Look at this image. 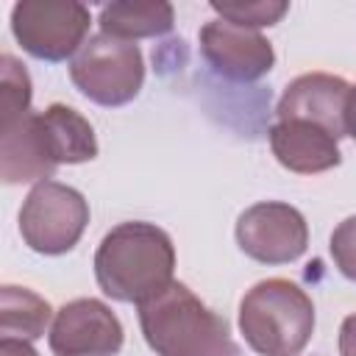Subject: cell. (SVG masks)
I'll return each instance as SVG.
<instances>
[{
	"label": "cell",
	"mask_w": 356,
	"mask_h": 356,
	"mask_svg": "<svg viewBox=\"0 0 356 356\" xmlns=\"http://www.w3.org/2000/svg\"><path fill=\"white\" fill-rule=\"evenodd\" d=\"M175 250L170 236L150 222H122L108 231L95 253L100 289L122 303H145L172 284Z\"/></svg>",
	"instance_id": "obj_1"
},
{
	"label": "cell",
	"mask_w": 356,
	"mask_h": 356,
	"mask_svg": "<svg viewBox=\"0 0 356 356\" xmlns=\"http://www.w3.org/2000/svg\"><path fill=\"white\" fill-rule=\"evenodd\" d=\"M139 325L159 356H239L228 320L178 281L139 303Z\"/></svg>",
	"instance_id": "obj_2"
},
{
	"label": "cell",
	"mask_w": 356,
	"mask_h": 356,
	"mask_svg": "<svg viewBox=\"0 0 356 356\" xmlns=\"http://www.w3.org/2000/svg\"><path fill=\"white\" fill-rule=\"evenodd\" d=\"M239 328L261 356H298L314 331L312 298L286 278L259 281L239 303Z\"/></svg>",
	"instance_id": "obj_3"
},
{
	"label": "cell",
	"mask_w": 356,
	"mask_h": 356,
	"mask_svg": "<svg viewBox=\"0 0 356 356\" xmlns=\"http://www.w3.org/2000/svg\"><path fill=\"white\" fill-rule=\"evenodd\" d=\"M70 78L89 100L100 106H122L142 89V53L128 39L97 33L72 58Z\"/></svg>",
	"instance_id": "obj_4"
},
{
	"label": "cell",
	"mask_w": 356,
	"mask_h": 356,
	"mask_svg": "<svg viewBox=\"0 0 356 356\" xmlns=\"http://www.w3.org/2000/svg\"><path fill=\"white\" fill-rule=\"evenodd\" d=\"M86 222H89V206L83 195L56 181L36 184L19 211L22 239L28 242V248L47 256L72 250Z\"/></svg>",
	"instance_id": "obj_5"
},
{
	"label": "cell",
	"mask_w": 356,
	"mask_h": 356,
	"mask_svg": "<svg viewBox=\"0 0 356 356\" xmlns=\"http://www.w3.org/2000/svg\"><path fill=\"white\" fill-rule=\"evenodd\" d=\"M11 28L22 50L44 61H61L81 47L89 31V8L81 3L25 0L14 6Z\"/></svg>",
	"instance_id": "obj_6"
},
{
	"label": "cell",
	"mask_w": 356,
	"mask_h": 356,
	"mask_svg": "<svg viewBox=\"0 0 356 356\" xmlns=\"http://www.w3.org/2000/svg\"><path fill=\"white\" fill-rule=\"evenodd\" d=\"M236 242L256 261L286 264L306 250L309 228L298 209L267 200L242 211L236 222Z\"/></svg>",
	"instance_id": "obj_7"
},
{
	"label": "cell",
	"mask_w": 356,
	"mask_h": 356,
	"mask_svg": "<svg viewBox=\"0 0 356 356\" xmlns=\"http://www.w3.org/2000/svg\"><path fill=\"white\" fill-rule=\"evenodd\" d=\"M122 348V325L95 298H81L56 314L50 328L53 356H111Z\"/></svg>",
	"instance_id": "obj_8"
},
{
	"label": "cell",
	"mask_w": 356,
	"mask_h": 356,
	"mask_svg": "<svg viewBox=\"0 0 356 356\" xmlns=\"http://www.w3.org/2000/svg\"><path fill=\"white\" fill-rule=\"evenodd\" d=\"M200 53L203 58L228 81H256L273 67L270 42L250 31L239 28L228 19H214L200 28Z\"/></svg>",
	"instance_id": "obj_9"
},
{
	"label": "cell",
	"mask_w": 356,
	"mask_h": 356,
	"mask_svg": "<svg viewBox=\"0 0 356 356\" xmlns=\"http://www.w3.org/2000/svg\"><path fill=\"white\" fill-rule=\"evenodd\" d=\"M350 86L325 72H309L295 78L278 103V120H303L323 131H328L334 139L348 136L345 128V106H348Z\"/></svg>",
	"instance_id": "obj_10"
},
{
	"label": "cell",
	"mask_w": 356,
	"mask_h": 356,
	"mask_svg": "<svg viewBox=\"0 0 356 356\" xmlns=\"http://www.w3.org/2000/svg\"><path fill=\"white\" fill-rule=\"evenodd\" d=\"M3 131V181L19 184L33 178H50L58 167L53 147L47 142L39 114H22L19 120L0 128Z\"/></svg>",
	"instance_id": "obj_11"
},
{
	"label": "cell",
	"mask_w": 356,
	"mask_h": 356,
	"mask_svg": "<svg viewBox=\"0 0 356 356\" xmlns=\"http://www.w3.org/2000/svg\"><path fill=\"white\" fill-rule=\"evenodd\" d=\"M270 147L275 159L292 170V172H323L339 164V147L337 139L303 120H278L270 128Z\"/></svg>",
	"instance_id": "obj_12"
},
{
	"label": "cell",
	"mask_w": 356,
	"mask_h": 356,
	"mask_svg": "<svg viewBox=\"0 0 356 356\" xmlns=\"http://www.w3.org/2000/svg\"><path fill=\"white\" fill-rule=\"evenodd\" d=\"M39 120L44 125L47 142L58 164H81L97 156L95 131L75 108L53 103L44 111H39Z\"/></svg>",
	"instance_id": "obj_13"
},
{
	"label": "cell",
	"mask_w": 356,
	"mask_h": 356,
	"mask_svg": "<svg viewBox=\"0 0 356 356\" xmlns=\"http://www.w3.org/2000/svg\"><path fill=\"white\" fill-rule=\"evenodd\" d=\"M100 28L117 39L159 36L172 28L170 3H111L100 11Z\"/></svg>",
	"instance_id": "obj_14"
},
{
	"label": "cell",
	"mask_w": 356,
	"mask_h": 356,
	"mask_svg": "<svg viewBox=\"0 0 356 356\" xmlns=\"http://www.w3.org/2000/svg\"><path fill=\"white\" fill-rule=\"evenodd\" d=\"M0 331L3 339H36L44 334L50 320V306L39 295L25 286H3V306H0Z\"/></svg>",
	"instance_id": "obj_15"
},
{
	"label": "cell",
	"mask_w": 356,
	"mask_h": 356,
	"mask_svg": "<svg viewBox=\"0 0 356 356\" xmlns=\"http://www.w3.org/2000/svg\"><path fill=\"white\" fill-rule=\"evenodd\" d=\"M3 64V111H0V125H8L14 120H19L22 114H28V103H31V81H28V72L17 64V58L11 56H3L0 58Z\"/></svg>",
	"instance_id": "obj_16"
},
{
	"label": "cell",
	"mask_w": 356,
	"mask_h": 356,
	"mask_svg": "<svg viewBox=\"0 0 356 356\" xmlns=\"http://www.w3.org/2000/svg\"><path fill=\"white\" fill-rule=\"evenodd\" d=\"M220 19H228L239 28H261L273 25L286 14V3H211Z\"/></svg>",
	"instance_id": "obj_17"
},
{
	"label": "cell",
	"mask_w": 356,
	"mask_h": 356,
	"mask_svg": "<svg viewBox=\"0 0 356 356\" xmlns=\"http://www.w3.org/2000/svg\"><path fill=\"white\" fill-rule=\"evenodd\" d=\"M331 256L339 267V273L350 281H356V214L342 220L331 234Z\"/></svg>",
	"instance_id": "obj_18"
},
{
	"label": "cell",
	"mask_w": 356,
	"mask_h": 356,
	"mask_svg": "<svg viewBox=\"0 0 356 356\" xmlns=\"http://www.w3.org/2000/svg\"><path fill=\"white\" fill-rule=\"evenodd\" d=\"M339 356H356V314L345 317L339 328Z\"/></svg>",
	"instance_id": "obj_19"
},
{
	"label": "cell",
	"mask_w": 356,
	"mask_h": 356,
	"mask_svg": "<svg viewBox=\"0 0 356 356\" xmlns=\"http://www.w3.org/2000/svg\"><path fill=\"white\" fill-rule=\"evenodd\" d=\"M0 356H36V350L22 339H3L0 342Z\"/></svg>",
	"instance_id": "obj_20"
},
{
	"label": "cell",
	"mask_w": 356,
	"mask_h": 356,
	"mask_svg": "<svg viewBox=\"0 0 356 356\" xmlns=\"http://www.w3.org/2000/svg\"><path fill=\"white\" fill-rule=\"evenodd\" d=\"M345 128H348V136L356 139V86H350V95H348V106H345Z\"/></svg>",
	"instance_id": "obj_21"
}]
</instances>
